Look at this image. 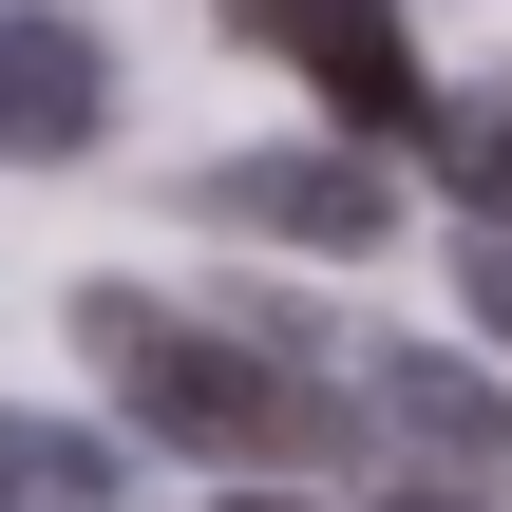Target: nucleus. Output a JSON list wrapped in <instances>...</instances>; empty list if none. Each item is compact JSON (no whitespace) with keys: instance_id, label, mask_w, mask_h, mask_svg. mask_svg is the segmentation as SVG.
<instances>
[{"instance_id":"20e7f679","label":"nucleus","mask_w":512,"mask_h":512,"mask_svg":"<svg viewBox=\"0 0 512 512\" xmlns=\"http://www.w3.org/2000/svg\"><path fill=\"white\" fill-rule=\"evenodd\" d=\"M95 114H114V57H95L57 0H0V152H19V171H57Z\"/></svg>"},{"instance_id":"0eeeda50","label":"nucleus","mask_w":512,"mask_h":512,"mask_svg":"<svg viewBox=\"0 0 512 512\" xmlns=\"http://www.w3.org/2000/svg\"><path fill=\"white\" fill-rule=\"evenodd\" d=\"M437 152H456V190H475V209H494V228H512V95H494V114H456Z\"/></svg>"},{"instance_id":"f257e3e1","label":"nucleus","mask_w":512,"mask_h":512,"mask_svg":"<svg viewBox=\"0 0 512 512\" xmlns=\"http://www.w3.org/2000/svg\"><path fill=\"white\" fill-rule=\"evenodd\" d=\"M76 342H95V380H114L152 437H190V456H342V380H304V361H266V342H228V323H171L152 285H76Z\"/></svg>"},{"instance_id":"f03ea898","label":"nucleus","mask_w":512,"mask_h":512,"mask_svg":"<svg viewBox=\"0 0 512 512\" xmlns=\"http://www.w3.org/2000/svg\"><path fill=\"white\" fill-rule=\"evenodd\" d=\"M228 19H247L266 57H304L342 133H418V38H399L380 0H228Z\"/></svg>"},{"instance_id":"7ed1b4c3","label":"nucleus","mask_w":512,"mask_h":512,"mask_svg":"<svg viewBox=\"0 0 512 512\" xmlns=\"http://www.w3.org/2000/svg\"><path fill=\"white\" fill-rule=\"evenodd\" d=\"M209 228H247V247H380L399 190H380L361 152H228V171H209Z\"/></svg>"},{"instance_id":"9d476101","label":"nucleus","mask_w":512,"mask_h":512,"mask_svg":"<svg viewBox=\"0 0 512 512\" xmlns=\"http://www.w3.org/2000/svg\"><path fill=\"white\" fill-rule=\"evenodd\" d=\"M228 512H304V494H228Z\"/></svg>"},{"instance_id":"1a4fd4ad","label":"nucleus","mask_w":512,"mask_h":512,"mask_svg":"<svg viewBox=\"0 0 512 512\" xmlns=\"http://www.w3.org/2000/svg\"><path fill=\"white\" fill-rule=\"evenodd\" d=\"M380 512H475V494H380Z\"/></svg>"},{"instance_id":"423d86ee","label":"nucleus","mask_w":512,"mask_h":512,"mask_svg":"<svg viewBox=\"0 0 512 512\" xmlns=\"http://www.w3.org/2000/svg\"><path fill=\"white\" fill-rule=\"evenodd\" d=\"M114 494V437H76V418H0V512H95Z\"/></svg>"},{"instance_id":"39448f33","label":"nucleus","mask_w":512,"mask_h":512,"mask_svg":"<svg viewBox=\"0 0 512 512\" xmlns=\"http://www.w3.org/2000/svg\"><path fill=\"white\" fill-rule=\"evenodd\" d=\"M380 437H418L437 475H512V380L437 361V342H380Z\"/></svg>"},{"instance_id":"6e6552de","label":"nucleus","mask_w":512,"mask_h":512,"mask_svg":"<svg viewBox=\"0 0 512 512\" xmlns=\"http://www.w3.org/2000/svg\"><path fill=\"white\" fill-rule=\"evenodd\" d=\"M456 285H475V323L512 342V228H475V247H456Z\"/></svg>"}]
</instances>
